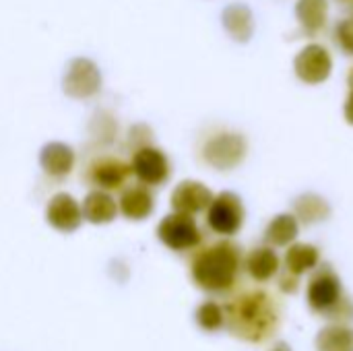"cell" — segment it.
<instances>
[{"instance_id": "cell-14", "label": "cell", "mask_w": 353, "mask_h": 351, "mask_svg": "<svg viewBox=\"0 0 353 351\" xmlns=\"http://www.w3.org/2000/svg\"><path fill=\"white\" fill-rule=\"evenodd\" d=\"M39 163L52 178H64L74 166V151L64 143H48L39 153Z\"/></svg>"}, {"instance_id": "cell-21", "label": "cell", "mask_w": 353, "mask_h": 351, "mask_svg": "<svg viewBox=\"0 0 353 351\" xmlns=\"http://www.w3.org/2000/svg\"><path fill=\"white\" fill-rule=\"evenodd\" d=\"M298 19L310 33L319 31L325 25L327 19V0H300L298 6Z\"/></svg>"}, {"instance_id": "cell-4", "label": "cell", "mask_w": 353, "mask_h": 351, "mask_svg": "<svg viewBox=\"0 0 353 351\" xmlns=\"http://www.w3.org/2000/svg\"><path fill=\"white\" fill-rule=\"evenodd\" d=\"M157 238L172 250L182 252L201 244V230L190 215L172 213L165 215L157 225Z\"/></svg>"}, {"instance_id": "cell-17", "label": "cell", "mask_w": 353, "mask_h": 351, "mask_svg": "<svg viewBox=\"0 0 353 351\" xmlns=\"http://www.w3.org/2000/svg\"><path fill=\"white\" fill-rule=\"evenodd\" d=\"M319 250L312 244H292L285 252V267L288 273L294 277L304 275L306 271L314 269L319 265Z\"/></svg>"}, {"instance_id": "cell-9", "label": "cell", "mask_w": 353, "mask_h": 351, "mask_svg": "<svg viewBox=\"0 0 353 351\" xmlns=\"http://www.w3.org/2000/svg\"><path fill=\"white\" fill-rule=\"evenodd\" d=\"M211 201H213V192L203 182H196V180H184L172 192L174 213H182L190 217L209 209Z\"/></svg>"}, {"instance_id": "cell-12", "label": "cell", "mask_w": 353, "mask_h": 351, "mask_svg": "<svg viewBox=\"0 0 353 351\" xmlns=\"http://www.w3.org/2000/svg\"><path fill=\"white\" fill-rule=\"evenodd\" d=\"M132 174L130 166L116 157H101L89 166V182L97 186V190H116L122 188L128 176Z\"/></svg>"}, {"instance_id": "cell-11", "label": "cell", "mask_w": 353, "mask_h": 351, "mask_svg": "<svg viewBox=\"0 0 353 351\" xmlns=\"http://www.w3.org/2000/svg\"><path fill=\"white\" fill-rule=\"evenodd\" d=\"M46 219L48 223L58 230V232H74L81 221H83V211L79 207V203L66 194V192H58L50 199L48 203V209H46Z\"/></svg>"}, {"instance_id": "cell-22", "label": "cell", "mask_w": 353, "mask_h": 351, "mask_svg": "<svg viewBox=\"0 0 353 351\" xmlns=\"http://www.w3.org/2000/svg\"><path fill=\"white\" fill-rule=\"evenodd\" d=\"M223 25L240 41H246L252 33V19L248 8L244 6H230L223 12Z\"/></svg>"}, {"instance_id": "cell-25", "label": "cell", "mask_w": 353, "mask_h": 351, "mask_svg": "<svg viewBox=\"0 0 353 351\" xmlns=\"http://www.w3.org/2000/svg\"><path fill=\"white\" fill-rule=\"evenodd\" d=\"M345 120L353 124V89L352 93H350V97H347V101H345Z\"/></svg>"}, {"instance_id": "cell-6", "label": "cell", "mask_w": 353, "mask_h": 351, "mask_svg": "<svg viewBox=\"0 0 353 351\" xmlns=\"http://www.w3.org/2000/svg\"><path fill=\"white\" fill-rule=\"evenodd\" d=\"M246 155V141L240 134L223 132L207 141L203 149V157L209 166L217 170H232L236 168Z\"/></svg>"}, {"instance_id": "cell-5", "label": "cell", "mask_w": 353, "mask_h": 351, "mask_svg": "<svg viewBox=\"0 0 353 351\" xmlns=\"http://www.w3.org/2000/svg\"><path fill=\"white\" fill-rule=\"evenodd\" d=\"M101 87V72L99 68L87 58H74L62 79V89L66 95L74 99L93 97Z\"/></svg>"}, {"instance_id": "cell-24", "label": "cell", "mask_w": 353, "mask_h": 351, "mask_svg": "<svg viewBox=\"0 0 353 351\" xmlns=\"http://www.w3.org/2000/svg\"><path fill=\"white\" fill-rule=\"evenodd\" d=\"M337 39L341 43V48L345 52H352L353 54V19H347L339 25L337 29Z\"/></svg>"}, {"instance_id": "cell-23", "label": "cell", "mask_w": 353, "mask_h": 351, "mask_svg": "<svg viewBox=\"0 0 353 351\" xmlns=\"http://www.w3.org/2000/svg\"><path fill=\"white\" fill-rule=\"evenodd\" d=\"M196 323L203 331H219L225 323L223 308L217 302H205L196 310Z\"/></svg>"}, {"instance_id": "cell-7", "label": "cell", "mask_w": 353, "mask_h": 351, "mask_svg": "<svg viewBox=\"0 0 353 351\" xmlns=\"http://www.w3.org/2000/svg\"><path fill=\"white\" fill-rule=\"evenodd\" d=\"M130 170L139 182L147 186H159L170 178V159L157 147L145 145L134 151Z\"/></svg>"}, {"instance_id": "cell-2", "label": "cell", "mask_w": 353, "mask_h": 351, "mask_svg": "<svg viewBox=\"0 0 353 351\" xmlns=\"http://www.w3.org/2000/svg\"><path fill=\"white\" fill-rule=\"evenodd\" d=\"M240 248L232 242H219L192 261V279L201 290L225 292L236 283L240 271Z\"/></svg>"}, {"instance_id": "cell-15", "label": "cell", "mask_w": 353, "mask_h": 351, "mask_svg": "<svg viewBox=\"0 0 353 351\" xmlns=\"http://www.w3.org/2000/svg\"><path fill=\"white\" fill-rule=\"evenodd\" d=\"M81 211H83V217L87 221H91L95 225H101V223L114 221V217L118 213V205H116V201L108 192L93 190V192H89L85 197Z\"/></svg>"}, {"instance_id": "cell-10", "label": "cell", "mask_w": 353, "mask_h": 351, "mask_svg": "<svg viewBox=\"0 0 353 351\" xmlns=\"http://www.w3.org/2000/svg\"><path fill=\"white\" fill-rule=\"evenodd\" d=\"M331 56L323 46H308L296 58V74L310 85L323 83L331 74Z\"/></svg>"}, {"instance_id": "cell-27", "label": "cell", "mask_w": 353, "mask_h": 351, "mask_svg": "<svg viewBox=\"0 0 353 351\" xmlns=\"http://www.w3.org/2000/svg\"><path fill=\"white\" fill-rule=\"evenodd\" d=\"M350 83H352V87H353V70H352V74H350Z\"/></svg>"}, {"instance_id": "cell-26", "label": "cell", "mask_w": 353, "mask_h": 351, "mask_svg": "<svg viewBox=\"0 0 353 351\" xmlns=\"http://www.w3.org/2000/svg\"><path fill=\"white\" fill-rule=\"evenodd\" d=\"M269 351H292V348H290L288 343L279 341V343H275V345H273V350H269Z\"/></svg>"}, {"instance_id": "cell-19", "label": "cell", "mask_w": 353, "mask_h": 351, "mask_svg": "<svg viewBox=\"0 0 353 351\" xmlns=\"http://www.w3.org/2000/svg\"><path fill=\"white\" fill-rule=\"evenodd\" d=\"M319 351H353V329L343 325H329L316 335Z\"/></svg>"}, {"instance_id": "cell-16", "label": "cell", "mask_w": 353, "mask_h": 351, "mask_svg": "<svg viewBox=\"0 0 353 351\" xmlns=\"http://www.w3.org/2000/svg\"><path fill=\"white\" fill-rule=\"evenodd\" d=\"M246 269H248V273H250L252 279H256V281H269L279 271V257L269 246L254 248L248 254V259H246Z\"/></svg>"}, {"instance_id": "cell-3", "label": "cell", "mask_w": 353, "mask_h": 351, "mask_svg": "<svg viewBox=\"0 0 353 351\" xmlns=\"http://www.w3.org/2000/svg\"><path fill=\"white\" fill-rule=\"evenodd\" d=\"M207 223L215 234L234 236L244 223V205L236 192H219L207 209Z\"/></svg>"}, {"instance_id": "cell-13", "label": "cell", "mask_w": 353, "mask_h": 351, "mask_svg": "<svg viewBox=\"0 0 353 351\" xmlns=\"http://www.w3.org/2000/svg\"><path fill=\"white\" fill-rule=\"evenodd\" d=\"M153 207H155L153 194L149 192L147 186H141V184L126 188L118 203V209L122 211V215L132 221H141L149 217L153 213Z\"/></svg>"}, {"instance_id": "cell-20", "label": "cell", "mask_w": 353, "mask_h": 351, "mask_svg": "<svg viewBox=\"0 0 353 351\" xmlns=\"http://www.w3.org/2000/svg\"><path fill=\"white\" fill-rule=\"evenodd\" d=\"M294 209H296V215L306 223H316V221H323L329 217L331 209L327 205V201L319 194H302L300 199H296L294 203Z\"/></svg>"}, {"instance_id": "cell-8", "label": "cell", "mask_w": 353, "mask_h": 351, "mask_svg": "<svg viewBox=\"0 0 353 351\" xmlns=\"http://www.w3.org/2000/svg\"><path fill=\"white\" fill-rule=\"evenodd\" d=\"M341 302V281L339 277L331 271L325 269L321 271L308 285V304L312 310L316 312H325L331 314L333 310H337Z\"/></svg>"}, {"instance_id": "cell-1", "label": "cell", "mask_w": 353, "mask_h": 351, "mask_svg": "<svg viewBox=\"0 0 353 351\" xmlns=\"http://www.w3.org/2000/svg\"><path fill=\"white\" fill-rule=\"evenodd\" d=\"M223 314L230 331L250 343L265 341L277 327V310L265 292H250L236 298L225 306Z\"/></svg>"}, {"instance_id": "cell-18", "label": "cell", "mask_w": 353, "mask_h": 351, "mask_svg": "<svg viewBox=\"0 0 353 351\" xmlns=\"http://www.w3.org/2000/svg\"><path fill=\"white\" fill-rule=\"evenodd\" d=\"M298 234H300L298 219L290 213H281L267 225L265 240L271 246H290L298 238Z\"/></svg>"}]
</instances>
